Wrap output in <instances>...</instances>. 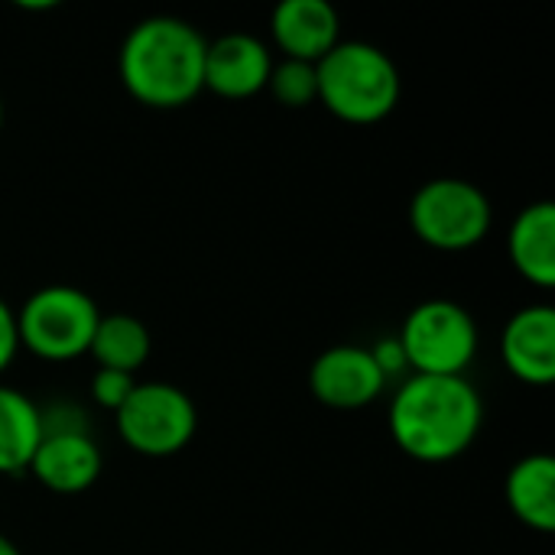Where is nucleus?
Returning <instances> with one entry per match:
<instances>
[{"label":"nucleus","instance_id":"f03ea898","mask_svg":"<svg viewBox=\"0 0 555 555\" xmlns=\"http://www.w3.org/2000/svg\"><path fill=\"white\" fill-rule=\"evenodd\" d=\"M485 406L465 377L413 374L390 403V436L416 462L442 465L472 449Z\"/></svg>","mask_w":555,"mask_h":555},{"label":"nucleus","instance_id":"7ed1b4c3","mask_svg":"<svg viewBox=\"0 0 555 555\" xmlns=\"http://www.w3.org/2000/svg\"><path fill=\"white\" fill-rule=\"evenodd\" d=\"M319 101L345 124H380L400 104V68L393 59L361 39L338 42L319 65Z\"/></svg>","mask_w":555,"mask_h":555},{"label":"nucleus","instance_id":"a211bd4d","mask_svg":"<svg viewBox=\"0 0 555 555\" xmlns=\"http://www.w3.org/2000/svg\"><path fill=\"white\" fill-rule=\"evenodd\" d=\"M133 387H137L133 374H120V371H104V367H98V371H94V380H91V397H94L98 406L117 413V410L130 400Z\"/></svg>","mask_w":555,"mask_h":555},{"label":"nucleus","instance_id":"6e6552de","mask_svg":"<svg viewBox=\"0 0 555 555\" xmlns=\"http://www.w3.org/2000/svg\"><path fill=\"white\" fill-rule=\"evenodd\" d=\"M101 468V449L85 426L42 423V439L26 472L52 494H81L98 481Z\"/></svg>","mask_w":555,"mask_h":555},{"label":"nucleus","instance_id":"1a4fd4ad","mask_svg":"<svg viewBox=\"0 0 555 555\" xmlns=\"http://www.w3.org/2000/svg\"><path fill=\"white\" fill-rule=\"evenodd\" d=\"M384 387L387 377L371 358V348L358 345H338L322 351L309 371L312 397L332 410H361L374 403L384 393Z\"/></svg>","mask_w":555,"mask_h":555},{"label":"nucleus","instance_id":"0eeeda50","mask_svg":"<svg viewBox=\"0 0 555 555\" xmlns=\"http://www.w3.org/2000/svg\"><path fill=\"white\" fill-rule=\"evenodd\" d=\"M114 420L124 446L150 459L182 452L198 429V410L192 397L159 380L137 384L130 400L114 413Z\"/></svg>","mask_w":555,"mask_h":555},{"label":"nucleus","instance_id":"39448f33","mask_svg":"<svg viewBox=\"0 0 555 555\" xmlns=\"http://www.w3.org/2000/svg\"><path fill=\"white\" fill-rule=\"evenodd\" d=\"M406 367L423 377H465L478 354V325L452 299L420 302L397 335Z\"/></svg>","mask_w":555,"mask_h":555},{"label":"nucleus","instance_id":"4be33fe9","mask_svg":"<svg viewBox=\"0 0 555 555\" xmlns=\"http://www.w3.org/2000/svg\"><path fill=\"white\" fill-rule=\"evenodd\" d=\"M0 127H3V104H0Z\"/></svg>","mask_w":555,"mask_h":555},{"label":"nucleus","instance_id":"dca6fc26","mask_svg":"<svg viewBox=\"0 0 555 555\" xmlns=\"http://www.w3.org/2000/svg\"><path fill=\"white\" fill-rule=\"evenodd\" d=\"M150 332L140 319L114 312V315H101L91 348L88 354L98 361V367L104 371H120V374H137L146 358H150Z\"/></svg>","mask_w":555,"mask_h":555},{"label":"nucleus","instance_id":"f3484780","mask_svg":"<svg viewBox=\"0 0 555 555\" xmlns=\"http://www.w3.org/2000/svg\"><path fill=\"white\" fill-rule=\"evenodd\" d=\"M267 88L273 91V98L283 107H309L319 101V78H315V65L309 62H293L283 59L273 65Z\"/></svg>","mask_w":555,"mask_h":555},{"label":"nucleus","instance_id":"ddd939ff","mask_svg":"<svg viewBox=\"0 0 555 555\" xmlns=\"http://www.w3.org/2000/svg\"><path fill=\"white\" fill-rule=\"evenodd\" d=\"M511 260L517 273L540 286L553 289L555 286V205L553 202H533L527 205L507 234Z\"/></svg>","mask_w":555,"mask_h":555},{"label":"nucleus","instance_id":"aec40b11","mask_svg":"<svg viewBox=\"0 0 555 555\" xmlns=\"http://www.w3.org/2000/svg\"><path fill=\"white\" fill-rule=\"evenodd\" d=\"M20 351V338H16V312H10V306L0 299V374L13 364Z\"/></svg>","mask_w":555,"mask_h":555},{"label":"nucleus","instance_id":"9d476101","mask_svg":"<svg viewBox=\"0 0 555 555\" xmlns=\"http://www.w3.org/2000/svg\"><path fill=\"white\" fill-rule=\"evenodd\" d=\"M273 72L270 49L247 33H228L205 49V91L244 101L267 88Z\"/></svg>","mask_w":555,"mask_h":555},{"label":"nucleus","instance_id":"20e7f679","mask_svg":"<svg viewBox=\"0 0 555 555\" xmlns=\"http://www.w3.org/2000/svg\"><path fill=\"white\" fill-rule=\"evenodd\" d=\"M98 306L78 286H42L36 289L23 309L16 312V338L20 348L29 354L62 364L88 354L94 328H98Z\"/></svg>","mask_w":555,"mask_h":555},{"label":"nucleus","instance_id":"6ab92c4d","mask_svg":"<svg viewBox=\"0 0 555 555\" xmlns=\"http://www.w3.org/2000/svg\"><path fill=\"white\" fill-rule=\"evenodd\" d=\"M371 358L377 361V367H380V374H384L387 380L397 377V374H403V371H410V367H406V358H403V348H400V341H397V335L380 338V341L371 348Z\"/></svg>","mask_w":555,"mask_h":555},{"label":"nucleus","instance_id":"2eb2a0df","mask_svg":"<svg viewBox=\"0 0 555 555\" xmlns=\"http://www.w3.org/2000/svg\"><path fill=\"white\" fill-rule=\"evenodd\" d=\"M42 439V410L20 390L0 384V475L29 468Z\"/></svg>","mask_w":555,"mask_h":555},{"label":"nucleus","instance_id":"412c9836","mask_svg":"<svg viewBox=\"0 0 555 555\" xmlns=\"http://www.w3.org/2000/svg\"><path fill=\"white\" fill-rule=\"evenodd\" d=\"M0 555H23V553L16 550V543H13L10 537H3V533H0Z\"/></svg>","mask_w":555,"mask_h":555},{"label":"nucleus","instance_id":"4468645a","mask_svg":"<svg viewBox=\"0 0 555 555\" xmlns=\"http://www.w3.org/2000/svg\"><path fill=\"white\" fill-rule=\"evenodd\" d=\"M507 504L514 517L540 533L555 530V462L553 455H527L507 475Z\"/></svg>","mask_w":555,"mask_h":555},{"label":"nucleus","instance_id":"f8f14e48","mask_svg":"<svg viewBox=\"0 0 555 555\" xmlns=\"http://www.w3.org/2000/svg\"><path fill=\"white\" fill-rule=\"evenodd\" d=\"M270 33L283 59L319 65L338 39V13L325 0H283L270 16Z\"/></svg>","mask_w":555,"mask_h":555},{"label":"nucleus","instance_id":"f257e3e1","mask_svg":"<svg viewBox=\"0 0 555 555\" xmlns=\"http://www.w3.org/2000/svg\"><path fill=\"white\" fill-rule=\"evenodd\" d=\"M205 36L176 16L140 20L117 55V72L133 101L156 111L192 104L205 91Z\"/></svg>","mask_w":555,"mask_h":555},{"label":"nucleus","instance_id":"423d86ee","mask_svg":"<svg viewBox=\"0 0 555 555\" xmlns=\"http://www.w3.org/2000/svg\"><path fill=\"white\" fill-rule=\"evenodd\" d=\"M491 202L488 195L465 179H433L426 182L410 205L413 234L436 250H468L481 244L491 231Z\"/></svg>","mask_w":555,"mask_h":555},{"label":"nucleus","instance_id":"9b49d317","mask_svg":"<svg viewBox=\"0 0 555 555\" xmlns=\"http://www.w3.org/2000/svg\"><path fill=\"white\" fill-rule=\"evenodd\" d=\"M501 354L507 371L533 387H546L555 380V309L540 302L514 312L504 328Z\"/></svg>","mask_w":555,"mask_h":555}]
</instances>
